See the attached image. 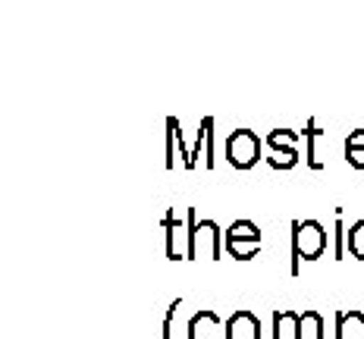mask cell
Segmentation results:
<instances>
[{"mask_svg": "<svg viewBox=\"0 0 364 339\" xmlns=\"http://www.w3.org/2000/svg\"><path fill=\"white\" fill-rule=\"evenodd\" d=\"M204 141H208V129H204V119H201V129H198V135H195V145H192V163H195V167H198V157H201Z\"/></svg>", "mask_w": 364, "mask_h": 339, "instance_id": "cell-21", "label": "cell"}, {"mask_svg": "<svg viewBox=\"0 0 364 339\" xmlns=\"http://www.w3.org/2000/svg\"><path fill=\"white\" fill-rule=\"evenodd\" d=\"M327 252V232L321 220H295L292 223V274H299L301 261H317Z\"/></svg>", "mask_w": 364, "mask_h": 339, "instance_id": "cell-1", "label": "cell"}, {"mask_svg": "<svg viewBox=\"0 0 364 339\" xmlns=\"http://www.w3.org/2000/svg\"><path fill=\"white\" fill-rule=\"evenodd\" d=\"M343 151H346V161H348V167L364 170V148H343Z\"/></svg>", "mask_w": 364, "mask_h": 339, "instance_id": "cell-20", "label": "cell"}, {"mask_svg": "<svg viewBox=\"0 0 364 339\" xmlns=\"http://www.w3.org/2000/svg\"><path fill=\"white\" fill-rule=\"evenodd\" d=\"M346 245H348V252H352L355 258L364 261V220H358V223L348 226V232H346Z\"/></svg>", "mask_w": 364, "mask_h": 339, "instance_id": "cell-14", "label": "cell"}, {"mask_svg": "<svg viewBox=\"0 0 364 339\" xmlns=\"http://www.w3.org/2000/svg\"><path fill=\"white\" fill-rule=\"evenodd\" d=\"M223 330H226V323L220 321V314L210 311V308H201V311H195L188 318L186 339H220Z\"/></svg>", "mask_w": 364, "mask_h": 339, "instance_id": "cell-5", "label": "cell"}, {"mask_svg": "<svg viewBox=\"0 0 364 339\" xmlns=\"http://www.w3.org/2000/svg\"><path fill=\"white\" fill-rule=\"evenodd\" d=\"M299 339H323V318L321 311L308 308L299 314Z\"/></svg>", "mask_w": 364, "mask_h": 339, "instance_id": "cell-10", "label": "cell"}, {"mask_svg": "<svg viewBox=\"0 0 364 339\" xmlns=\"http://www.w3.org/2000/svg\"><path fill=\"white\" fill-rule=\"evenodd\" d=\"M336 339H364V314L358 308L336 311Z\"/></svg>", "mask_w": 364, "mask_h": 339, "instance_id": "cell-7", "label": "cell"}, {"mask_svg": "<svg viewBox=\"0 0 364 339\" xmlns=\"http://www.w3.org/2000/svg\"><path fill=\"white\" fill-rule=\"evenodd\" d=\"M301 135L308 139V167H311V170H323L321 157H317V135H323L321 126H317L314 119H308V126H305V132H301Z\"/></svg>", "mask_w": 364, "mask_h": 339, "instance_id": "cell-13", "label": "cell"}, {"mask_svg": "<svg viewBox=\"0 0 364 339\" xmlns=\"http://www.w3.org/2000/svg\"><path fill=\"white\" fill-rule=\"evenodd\" d=\"M346 236H343V208H336V258L343 261V252H346Z\"/></svg>", "mask_w": 364, "mask_h": 339, "instance_id": "cell-19", "label": "cell"}, {"mask_svg": "<svg viewBox=\"0 0 364 339\" xmlns=\"http://www.w3.org/2000/svg\"><path fill=\"white\" fill-rule=\"evenodd\" d=\"M166 226V261H182L188 254V230H192V214L170 208L164 217Z\"/></svg>", "mask_w": 364, "mask_h": 339, "instance_id": "cell-4", "label": "cell"}, {"mask_svg": "<svg viewBox=\"0 0 364 339\" xmlns=\"http://www.w3.org/2000/svg\"><path fill=\"white\" fill-rule=\"evenodd\" d=\"M188 214H192V230H188V261H195L198 254L204 252L210 261L220 258V252H223V230L214 223V220H198L195 217V208H188Z\"/></svg>", "mask_w": 364, "mask_h": 339, "instance_id": "cell-2", "label": "cell"}, {"mask_svg": "<svg viewBox=\"0 0 364 339\" xmlns=\"http://www.w3.org/2000/svg\"><path fill=\"white\" fill-rule=\"evenodd\" d=\"M226 339H261V321L255 318L252 311H236L230 321H226V330H223Z\"/></svg>", "mask_w": 364, "mask_h": 339, "instance_id": "cell-6", "label": "cell"}, {"mask_svg": "<svg viewBox=\"0 0 364 339\" xmlns=\"http://www.w3.org/2000/svg\"><path fill=\"white\" fill-rule=\"evenodd\" d=\"M223 236H239V239H261V230H257V223L252 220H236L230 226V230L223 232Z\"/></svg>", "mask_w": 364, "mask_h": 339, "instance_id": "cell-16", "label": "cell"}, {"mask_svg": "<svg viewBox=\"0 0 364 339\" xmlns=\"http://www.w3.org/2000/svg\"><path fill=\"white\" fill-rule=\"evenodd\" d=\"M267 163L273 170H292L295 163H299V148H292V151H270Z\"/></svg>", "mask_w": 364, "mask_h": 339, "instance_id": "cell-15", "label": "cell"}, {"mask_svg": "<svg viewBox=\"0 0 364 339\" xmlns=\"http://www.w3.org/2000/svg\"><path fill=\"white\" fill-rule=\"evenodd\" d=\"M223 245H226V252H230L236 261H252V258H257V252H261L264 239H239V236H223Z\"/></svg>", "mask_w": 364, "mask_h": 339, "instance_id": "cell-8", "label": "cell"}, {"mask_svg": "<svg viewBox=\"0 0 364 339\" xmlns=\"http://www.w3.org/2000/svg\"><path fill=\"white\" fill-rule=\"evenodd\" d=\"M204 129H208V141H204V167L214 170V157H217V151H214V117H204Z\"/></svg>", "mask_w": 364, "mask_h": 339, "instance_id": "cell-17", "label": "cell"}, {"mask_svg": "<svg viewBox=\"0 0 364 339\" xmlns=\"http://www.w3.org/2000/svg\"><path fill=\"white\" fill-rule=\"evenodd\" d=\"M261 148H264V141L252 129H236L226 139V161L236 170H252L261 161Z\"/></svg>", "mask_w": 364, "mask_h": 339, "instance_id": "cell-3", "label": "cell"}, {"mask_svg": "<svg viewBox=\"0 0 364 339\" xmlns=\"http://www.w3.org/2000/svg\"><path fill=\"white\" fill-rule=\"evenodd\" d=\"M179 308H182V298H176L170 308H166V318H164V339H173V321H176Z\"/></svg>", "mask_w": 364, "mask_h": 339, "instance_id": "cell-18", "label": "cell"}, {"mask_svg": "<svg viewBox=\"0 0 364 339\" xmlns=\"http://www.w3.org/2000/svg\"><path fill=\"white\" fill-rule=\"evenodd\" d=\"M273 339H299V314L273 311Z\"/></svg>", "mask_w": 364, "mask_h": 339, "instance_id": "cell-9", "label": "cell"}, {"mask_svg": "<svg viewBox=\"0 0 364 339\" xmlns=\"http://www.w3.org/2000/svg\"><path fill=\"white\" fill-rule=\"evenodd\" d=\"M301 132H292V129H273L267 132V151H292L299 145Z\"/></svg>", "mask_w": 364, "mask_h": 339, "instance_id": "cell-12", "label": "cell"}, {"mask_svg": "<svg viewBox=\"0 0 364 339\" xmlns=\"http://www.w3.org/2000/svg\"><path fill=\"white\" fill-rule=\"evenodd\" d=\"M166 129L173 132V141H176V154H179V163L186 170H195V163H192V148L186 145V139H182V129H179V119L176 117H170L166 119Z\"/></svg>", "mask_w": 364, "mask_h": 339, "instance_id": "cell-11", "label": "cell"}, {"mask_svg": "<svg viewBox=\"0 0 364 339\" xmlns=\"http://www.w3.org/2000/svg\"><path fill=\"white\" fill-rule=\"evenodd\" d=\"M343 148H364V129L348 132V135H346V141H343Z\"/></svg>", "mask_w": 364, "mask_h": 339, "instance_id": "cell-22", "label": "cell"}]
</instances>
